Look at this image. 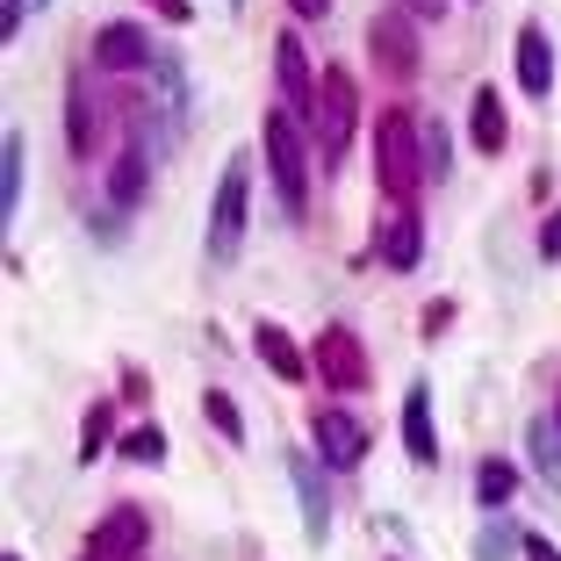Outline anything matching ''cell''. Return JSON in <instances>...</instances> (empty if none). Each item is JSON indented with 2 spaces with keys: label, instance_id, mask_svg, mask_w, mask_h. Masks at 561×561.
I'll use <instances>...</instances> for the list:
<instances>
[{
  "label": "cell",
  "instance_id": "obj_1",
  "mask_svg": "<svg viewBox=\"0 0 561 561\" xmlns=\"http://www.w3.org/2000/svg\"><path fill=\"white\" fill-rule=\"evenodd\" d=\"M375 181L397 209H411L417 187H425V123H417L411 108H389V116L375 123Z\"/></svg>",
  "mask_w": 561,
  "mask_h": 561
},
{
  "label": "cell",
  "instance_id": "obj_2",
  "mask_svg": "<svg viewBox=\"0 0 561 561\" xmlns=\"http://www.w3.org/2000/svg\"><path fill=\"white\" fill-rule=\"evenodd\" d=\"M260 145H266V173H274V195L288 209V224H302V209H310V145H302V123L288 108H274L260 123Z\"/></svg>",
  "mask_w": 561,
  "mask_h": 561
},
{
  "label": "cell",
  "instance_id": "obj_3",
  "mask_svg": "<svg viewBox=\"0 0 561 561\" xmlns=\"http://www.w3.org/2000/svg\"><path fill=\"white\" fill-rule=\"evenodd\" d=\"M245 224H252V151H238L216 181L209 202V266H231L238 245H245Z\"/></svg>",
  "mask_w": 561,
  "mask_h": 561
},
{
  "label": "cell",
  "instance_id": "obj_4",
  "mask_svg": "<svg viewBox=\"0 0 561 561\" xmlns=\"http://www.w3.org/2000/svg\"><path fill=\"white\" fill-rule=\"evenodd\" d=\"M353 130H360V87H353L346 66H324V80H317V123H310L317 159L339 165L353 151Z\"/></svg>",
  "mask_w": 561,
  "mask_h": 561
},
{
  "label": "cell",
  "instance_id": "obj_5",
  "mask_svg": "<svg viewBox=\"0 0 561 561\" xmlns=\"http://www.w3.org/2000/svg\"><path fill=\"white\" fill-rule=\"evenodd\" d=\"M310 367H317V389H339V397H360L367 381H375V360H367V346H360L353 324H324L317 331Z\"/></svg>",
  "mask_w": 561,
  "mask_h": 561
},
{
  "label": "cell",
  "instance_id": "obj_6",
  "mask_svg": "<svg viewBox=\"0 0 561 561\" xmlns=\"http://www.w3.org/2000/svg\"><path fill=\"white\" fill-rule=\"evenodd\" d=\"M367 44H375V66L389 72V80H417V66H425L417 30H411V8H381V15L367 22Z\"/></svg>",
  "mask_w": 561,
  "mask_h": 561
},
{
  "label": "cell",
  "instance_id": "obj_7",
  "mask_svg": "<svg viewBox=\"0 0 561 561\" xmlns=\"http://www.w3.org/2000/svg\"><path fill=\"white\" fill-rule=\"evenodd\" d=\"M108 108H116V101H101L94 87H87V72H72V87H66V145H72V159H101V145H108Z\"/></svg>",
  "mask_w": 561,
  "mask_h": 561
},
{
  "label": "cell",
  "instance_id": "obj_8",
  "mask_svg": "<svg viewBox=\"0 0 561 561\" xmlns=\"http://www.w3.org/2000/svg\"><path fill=\"white\" fill-rule=\"evenodd\" d=\"M310 439H317V461L324 468H360L367 461V425L346 403H324V411L310 417Z\"/></svg>",
  "mask_w": 561,
  "mask_h": 561
},
{
  "label": "cell",
  "instance_id": "obj_9",
  "mask_svg": "<svg viewBox=\"0 0 561 561\" xmlns=\"http://www.w3.org/2000/svg\"><path fill=\"white\" fill-rule=\"evenodd\" d=\"M145 547H151L145 512H137V504H116V512H108L94 533H87L80 554H87V561H145Z\"/></svg>",
  "mask_w": 561,
  "mask_h": 561
},
{
  "label": "cell",
  "instance_id": "obj_10",
  "mask_svg": "<svg viewBox=\"0 0 561 561\" xmlns=\"http://www.w3.org/2000/svg\"><path fill=\"white\" fill-rule=\"evenodd\" d=\"M274 80H280V101H288V116L296 123H317V72H310V50L302 36H274Z\"/></svg>",
  "mask_w": 561,
  "mask_h": 561
},
{
  "label": "cell",
  "instance_id": "obj_11",
  "mask_svg": "<svg viewBox=\"0 0 561 561\" xmlns=\"http://www.w3.org/2000/svg\"><path fill=\"white\" fill-rule=\"evenodd\" d=\"M151 30L145 22H101L94 30V66L101 72H151Z\"/></svg>",
  "mask_w": 561,
  "mask_h": 561
},
{
  "label": "cell",
  "instance_id": "obj_12",
  "mask_svg": "<svg viewBox=\"0 0 561 561\" xmlns=\"http://www.w3.org/2000/svg\"><path fill=\"white\" fill-rule=\"evenodd\" d=\"M151 187V151L145 145H116L108 151V209H137Z\"/></svg>",
  "mask_w": 561,
  "mask_h": 561
},
{
  "label": "cell",
  "instance_id": "obj_13",
  "mask_svg": "<svg viewBox=\"0 0 561 561\" xmlns=\"http://www.w3.org/2000/svg\"><path fill=\"white\" fill-rule=\"evenodd\" d=\"M468 137H476L482 159H496V151L512 145V116H504V94H496V87H476V94H468Z\"/></svg>",
  "mask_w": 561,
  "mask_h": 561
},
{
  "label": "cell",
  "instance_id": "obj_14",
  "mask_svg": "<svg viewBox=\"0 0 561 561\" xmlns=\"http://www.w3.org/2000/svg\"><path fill=\"white\" fill-rule=\"evenodd\" d=\"M403 454H411L417 468L439 461V425H432V389L425 381H411V397H403Z\"/></svg>",
  "mask_w": 561,
  "mask_h": 561
},
{
  "label": "cell",
  "instance_id": "obj_15",
  "mask_svg": "<svg viewBox=\"0 0 561 561\" xmlns=\"http://www.w3.org/2000/svg\"><path fill=\"white\" fill-rule=\"evenodd\" d=\"M375 252H381V266H389V274H411L417 252H425V224H417V209H397V216H389V224H381V238H375Z\"/></svg>",
  "mask_w": 561,
  "mask_h": 561
},
{
  "label": "cell",
  "instance_id": "obj_16",
  "mask_svg": "<svg viewBox=\"0 0 561 561\" xmlns=\"http://www.w3.org/2000/svg\"><path fill=\"white\" fill-rule=\"evenodd\" d=\"M288 476H296V496H302V533L324 547V533H331V490L317 482V461H310V454H288Z\"/></svg>",
  "mask_w": 561,
  "mask_h": 561
},
{
  "label": "cell",
  "instance_id": "obj_17",
  "mask_svg": "<svg viewBox=\"0 0 561 561\" xmlns=\"http://www.w3.org/2000/svg\"><path fill=\"white\" fill-rule=\"evenodd\" d=\"M518 87H526L533 101H547V87H554V44H547L540 22L518 30Z\"/></svg>",
  "mask_w": 561,
  "mask_h": 561
},
{
  "label": "cell",
  "instance_id": "obj_18",
  "mask_svg": "<svg viewBox=\"0 0 561 561\" xmlns=\"http://www.w3.org/2000/svg\"><path fill=\"white\" fill-rule=\"evenodd\" d=\"M252 353H260V360L274 367L280 381H302V375H310V360L296 353V339H288L280 324H260V331H252Z\"/></svg>",
  "mask_w": 561,
  "mask_h": 561
},
{
  "label": "cell",
  "instance_id": "obj_19",
  "mask_svg": "<svg viewBox=\"0 0 561 561\" xmlns=\"http://www.w3.org/2000/svg\"><path fill=\"white\" fill-rule=\"evenodd\" d=\"M22 159H30V137L8 130L0 137V216H22Z\"/></svg>",
  "mask_w": 561,
  "mask_h": 561
},
{
  "label": "cell",
  "instance_id": "obj_20",
  "mask_svg": "<svg viewBox=\"0 0 561 561\" xmlns=\"http://www.w3.org/2000/svg\"><path fill=\"white\" fill-rule=\"evenodd\" d=\"M526 446H533V468L547 476V490H561V417H533Z\"/></svg>",
  "mask_w": 561,
  "mask_h": 561
},
{
  "label": "cell",
  "instance_id": "obj_21",
  "mask_svg": "<svg viewBox=\"0 0 561 561\" xmlns=\"http://www.w3.org/2000/svg\"><path fill=\"white\" fill-rule=\"evenodd\" d=\"M512 496H518V468L512 461H482L476 468V504H482V512H504Z\"/></svg>",
  "mask_w": 561,
  "mask_h": 561
},
{
  "label": "cell",
  "instance_id": "obj_22",
  "mask_svg": "<svg viewBox=\"0 0 561 561\" xmlns=\"http://www.w3.org/2000/svg\"><path fill=\"white\" fill-rule=\"evenodd\" d=\"M116 454H123V461H137V468H159L165 461V432L159 425H130L116 439Z\"/></svg>",
  "mask_w": 561,
  "mask_h": 561
},
{
  "label": "cell",
  "instance_id": "obj_23",
  "mask_svg": "<svg viewBox=\"0 0 561 561\" xmlns=\"http://www.w3.org/2000/svg\"><path fill=\"white\" fill-rule=\"evenodd\" d=\"M202 417H209V425L224 432L231 446H245V417H238V403L224 397V389H202Z\"/></svg>",
  "mask_w": 561,
  "mask_h": 561
},
{
  "label": "cell",
  "instance_id": "obj_24",
  "mask_svg": "<svg viewBox=\"0 0 561 561\" xmlns=\"http://www.w3.org/2000/svg\"><path fill=\"white\" fill-rule=\"evenodd\" d=\"M108 432H116V411H108V403H87V425H80V461H101V454H108Z\"/></svg>",
  "mask_w": 561,
  "mask_h": 561
},
{
  "label": "cell",
  "instance_id": "obj_25",
  "mask_svg": "<svg viewBox=\"0 0 561 561\" xmlns=\"http://www.w3.org/2000/svg\"><path fill=\"white\" fill-rule=\"evenodd\" d=\"M518 540H526V533H512V526H504V518L490 512V526H482V547H476V554H482V561H504V554H512Z\"/></svg>",
  "mask_w": 561,
  "mask_h": 561
},
{
  "label": "cell",
  "instance_id": "obj_26",
  "mask_svg": "<svg viewBox=\"0 0 561 561\" xmlns=\"http://www.w3.org/2000/svg\"><path fill=\"white\" fill-rule=\"evenodd\" d=\"M446 151H454V137H446V123L432 116V123H425V173H432V181H439L446 165H454V159H446Z\"/></svg>",
  "mask_w": 561,
  "mask_h": 561
},
{
  "label": "cell",
  "instance_id": "obj_27",
  "mask_svg": "<svg viewBox=\"0 0 561 561\" xmlns=\"http://www.w3.org/2000/svg\"><path fill=\"white\" fill-rule=\"evenodd\" d=\"M417 324H425V339H439V331L454 324V302H446V296H439V302H425V317H417Z\"/></svg>",
  "mask_w": 561,
  "mask_h": 561
},
{
  "label": "cell",
  "instance_id": "obj_28",
  "mask_svg": "<svg viewBox=\"0 0 561 561\" xmlns=\"http://www.w3.org/2000/svg\"><path fill=\"white\" fill-rule=\"evenodd\" d=\"M145 8H151V15H159V22H173V30H181V22L195 15V0H145Z\"/></svg>",
  "mask_w": 561,
  "mask_h": 561
},
{
  "label": "cell",
  "instance_id": "obj_29",
  "mask_svg": "<svg viewBox=\"0 0 561 561\" xmlns=\"http://www.w3.org/2000/svg\"><path fill=\"white\" fill-rule=\"evenodd\" d=\"M540 260H561V209L540 224Z\"/></svg>",
  "mask_w": 561,
  "mask_h": 561
},
{
  "label": "cell",
  "instance_id": "obj_30",
  "mask_svg": "<svg viewBox=\"0 0 561 561\" xmlns=\"http://www.w3.org/2000/svg\"><path fill=\"white\" fill-rule=\"evenodd\" d=\"M518 554H526V561H561V547L540 540V533H526V540H518Z\"/></svg>",
  "mask_w": 561,
  "mask_h": 561
},
{
  "label": "cell",
  "instance_id": "obj_31",
  "mask_svg": "<svg viewBox=\"0 0 561 561\" xmlns=\"http://www.w3.org/2000/svg\"><path fill=\"white\" fill-rule=\"evenodd\" d=\"M288 8H296L302 22H324V15H331V0H288Z\"/></svg>",
  "mask_w": 561,
  "mask_h": 561
},
{
  "label": "cell",
  "instance_id": "obj_32",
  "mask_svg": "<svg viewBox=\"0 0 561 561\" xmlns=\"http://www.w3.org/2000/svg\"><path fill=\"white\" fill-rule=\"evenodd\" d=\"M403 8H411V15H439L446 0H403Z\"/></svg>",
  "mask_w": 561,
  "mask_h": 561
},
{
  "label": "cell",
  "instance_id": "obj_33",
  "mask_svg": "<svg viewBox=\"0 0 561 561\" xmlns=\"http://www.w3.org/2000/svg\"><path fill=\"white\" fill-rule=\"evenodd\" d=\"M0 561H22V554H0Z\"/></svg>",
  "mask_w": 561,
  "mask_h": 561
},
{
  "label": "cell",
  "instance_id": "obj_34",
  "mask_svg": "<svg viewBox=\"0 0 561 561\" xmlns=\"http://www.w3.org/2000/svg\"><path fill=\"white\" fill-rule=\"evenodd\" d=\"M554 417H561V397H554Z\"/></svg>",
  "mask_w": 561,
  "mask_h": 561
},
{
  "label": "cell",
  "instance_id": "obj_35",
  "mask_svg": "<svg viewBox=\"0 0 561 561\" xmlns=\"http://www.w3.org/2000/svg\"><path fill=\"white\" fill-rule=\"evenodd\" d=\"M80 561H87V554H80Z\"/></svg>",
  "mask_w": 561,
  "mask_h": 561
}]
</instances>
